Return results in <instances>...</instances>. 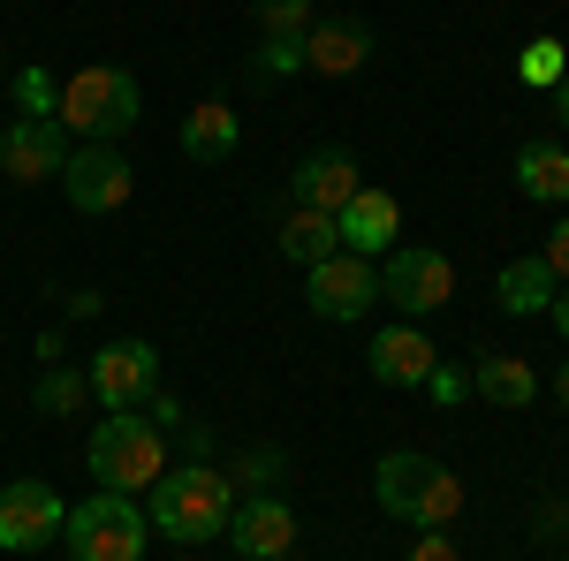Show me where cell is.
<instances>
[{
	"mask_svg": "<svg viewBox=\"0 0 569 561\" xmlns=\"http://www.w3.org/2000/svg\"><path fill=\"white\" fill-rule=\"evenodd\" d=\"M152 531L176 539V547H198V539H220L228 517H236V485L206 463H182V471H160L152 478Z\"/></svg>",
	"mask_w": 569,
	"mask_h": 561,
	"instance_id": "cell-1",
	"label": "cell"
},
{
	"mask_svg": "<svg viewBox=\"0 0 569 561\" xmlns=\"http://www.w3.org/2000/svg\"><path fill=\"white\" fill-rule=\"evenodd\" d=\"M84 463L99 493H152V478L168 471V440L144 410H107L84 440Z\"/></svg>",
	"mask_w": 569,
	"mask_h": 561,
	"instance_id": "cell-2",
	"label": "cell"
},
{
	"mask_svg": "<svg viewBox=\"0 0 569 561\" xmlns=\"http://www.w3.org/2000/svg\"><path fill=\"white\" fill-rule=\"evenodd\" d=\"M137 114H144V99H137V77L130 69H114V61H91L77 69L69 84H61V130H77L84 144H114V137L137 130Z\"/></svg>",
	"mask_w": 569,
	"mask_h": 561,
	"instance_id": "cell-3",
	"label": "cell"
},
{
	"mask_svg": "<svg viewBox=\"0 0 569 561\" xmlns=\"http://www.w3.org/2000/svg\"><path fill=\"white\" fill-rule=\"evenodd\" d=\"M61 539H69L77 561H144V547H152V517L137 509L130 493H91V501L69 509Z\"/></svg>",
	"mask_w": 569,
	"mask_h": 561,
	"instance_id": "cell-4",
	"label": "cell"
},
{
	"mask_svg": "<svg viewBox=\"0 0 569 561\" xmlns=\"http://www.w3.org/2000/svg\"><path fill=\"white\" fill-rule=\"evenodd\" d=\"M61 523H69V509H61V493H53L46 478H8V485H0V547H8V554L53 547Z\"/></svg>",
	"mask_w": 569,
	"mask_h": 561,
	"instance_id": "cell-5",
	"label": "cell"
},
{
	"mask_svg": "<svg viewBox=\"0 0 569 561\" xmlns=\"http://www.w3.org/2000/svg\"><path fill=\"white\" fill-rule=\"evenodd\" d=\"M380 297L402 303L410 319H418V311H440V303L456 297V266H448V251H426V243H395L388 266H380Z\"/></svg>",
	"mask_w": 569,
	"mask_h": 561,
	"instance_id": "cell-6",
	"label": "cell"
},
{
	"mask_svg": "<svg viewBox=\"0 0 569 561\" xmlns=\"http://www.w3.org/2000/svg\"><path fill=\"white\" fill-rule=\"evenodd\" d=\"M61 190H69L77 213H114V206H130L137 174H130V160H122V144H77V152L61 160Z\"/></svg>",
	"mask_w": 569,
	"mask_h": 561,
	"instance_id": "cell-7",
	"label": "cell"
},
{
	"mask_svg": "<svg viewBox=\"0 0 569 561\" xmlns=\"http://www.w3.org/2000/svg\"><path fill=\"white\" fill-rule=\"evenodd\" d=\"M305 303L319 319H365L380 303V273H372V259H357V251H335V259L305 266Z\"/></svg>",
	"mask_w": 569,
	"mask_h": 561,
	"instance_id": "cell-8",
	"label": "cell"
},
{
	"mask_svg": "<svg viewBox=\"0 0 569 561\" xmlns=\"http://www.w3.org/2000/svg\"><path fill=\"white\" fill-rule=\"evenodd\" d=\"M152 388H160V349L152 342H107L91 357V394L107 410H137Z\"/></svg>",
	"mask_w": 569,
	"mask_h": 561,
	"instance_id": "cell-9",
	"label": "cell"
},
{
	"mask_svg": "<svg viewBox=\"0 0 569 561\" xmlns=\"http://www.w3.org/2000/svg\"><path fill=\"white\" fill-rule=\"evenodd\" d=\"M289 190H297V206H305V213H342L357 190H365L357 152H342V144H319V152H305V160H297V174H289Z\"/></svg>",
	"mask_w": 569,
	"mask_h": 561,
	"instance_id": "cell-10",
	"label": "cell"
},
{
	"mask_svg": "<svg viewBox=\"0 0 569 561\" xmlns=\"http://www.w3.org/2000/svg\"><path fill=\"white\" fill-rule=\"evenodd\" d=\"M228 539H236L243 561H281L289 547H297V509H289L281 493H251V501H236Z\"/></svg>",
	"mask_w": 569,
	"mask_h": 561,
	"instance_id": "cell-11",
	"label": "cell"
},
{
	"mask_svg": "<svg viewBox=\"0 0 569 561\" xmlns=\"http://www.w3.org/2000/svg\"><path fill=\"white\" fill-rule=\"evenodd\" d=\"M335 228H342V251L380 259V251H395V236H402V206H395L388 190H357L350 206L335 213Z\"/></svg>",
	"mask_w": 569,
	"mask_h": 561,
	"instance_id": "cell-12",
	"label": "cell"
},
{
	"mask_svg": "<svg viewBox=\"0 0 569 561\" xmlns=\"http://www.w3.org/2000/svg\"><path fill=\"white\" fill-rule=\"evenodd\" d=\"M69 160V144H61V122H16V130L0 137V168L16 174V182H46V174H61Z\"/></svg>",
	"mask_w": 569,
	"mask_h": 561,
	"instance_id": "cell-13",
	"label": "cell"
},
{
	"mask_svg": "<svg viewBox=\"0 0 569 561\" xmlns=\"http://www.w3.org/2000/svg\"><path fill=\"white\" fill-rule=\"evenodd\" d=\"M440 364V349L418 334V327H388L372 334V380L380 388H426V372Z\"/></svg>",
	"mask_w": 569,
	"mask_h": 561,
	"instance_id": "cell-14",
	"label": "cell"
},
{
	"mask_svg": "<svg viewBox=\"0 0 569 561\" xmlns=\"http://www.w3.org/2000/svg\"><path fill=\"white\" fill-rule=\"evenodd\" d=\"M236 144H243L236 107H228V99H198V107H190V122H182V160L220 168V160H236Z\"/></svg>",
	"mask_w": 569,
	"mask_h": 561,
	"instance_id": "cell-15",
	"label": "cell"
},
{
	"mask_svg": "<svg viewBox=\"0 0 569 561\" xmlns=\"http://www.w3.org/2000/svg\"><path fill=\"white\" fill-rule=\"evenodd\" d=\"M426 485H433V455H418V448H395V455H380V471H372V501H380L388 517H410V523H418V501H426Z\"/></svg>",
	"mask_w": 569,
	"mask_h": 561,
	"instance_id": "cell-16",
	"label": "cell"
},
{
	"mask_svg": "<svg viewBox=\"0 0 569 561\" xmlns=\"http://www.w3.org/2000/svg\"><path fill=\"white\" fill-rule=\"evenodd\" d=\"M365 61H372V31L365 23H311L305 31V69H319V77H350Z\"/></svg>",
	"mask_w": 569,
	"mask_h": 561,
	"instance_id": "cell-17",
	"label": "cell"
},
{
	"mask_svg": "<svg viewBox=\"0 0 569 561\" xmlns=\"http://www.w3.org/2000/svg\"><path fill=\"white\" fill-rule=\"evenodd\" d=\"M517 190H525L531 206H562L569 198V152L547 144V137H531L525 152H517Z\"/></svg>",
	"mask_w": 569,
	"mask_h": 561,
	"instance_id": "cell-18",
	"label": "cell"
},
{
	"mask_svg": "<svg viewBox=\"0 0 569 561\" xmlns=\"http://www.w3.org/2000/svg\"><path fill=\"white\" fill-rule=\"evenodd\" d=\"M471 388L486 402H501V410H525V402H539V372H531L525 357H479L471 364Z\"/></svg>",
	"mask_w": 569,
	"mask_h": 561,
	"instance_id": "cell-19",
	"label": "cell"
},
{
	"mask_svg": "<svg viewBox=\"0 0 569 561\" xmlns=\"http://www.w3.org/2000/svg\"><path fill=\"white\" fill-rule=\"evenodd\" d=\"M501 311H517V319H531V311H547L555 303V266L547 259H517V266H501Z\"/></svg>",
	"mask_w": 569,
	"mask_h": 561,
	"instance_id": "cell-20",
	"label": "cell"
},
{
	"mask_svg": "<svg viewBox=\"0 0 569 561\" xmlns=\"http://www.w3.org/2000/svg\"><path fill=\"white\" fill-rule=\"evenodd\" d=\"M281 251L297 266H319V259L342 251V228H335V213H305V206H297V220H281Z\"/></svg>",
	"mask_w": 569,
	"mask_h": 561,
	"instance_id": "cell-21",
	"label": "cell"
},
{
	"mask_svg": "<svg viewBox=\"0 0 569 561\" xmlns=\"http://www.w3.org/2000/svg\"><path fill=\"white\" fill-rule=\"evenodd\" d=\"M84 394H91V372H69V364H61V372H46L39 388H31V410H39V418H69Z\"/></svg>",
	"mask_w": 569,
	"mask_h": 561,
	"instance_id": "cell-22",
	"label": "cell"
},
{
	"mask_svg": "<svg viewBox=\"0 0 569 561\" xmlns=\"http://www.w3.org/2000/svg\"><path fill=\"white\" fill-rule=\"evenodd\" d=\"M456 509H463V478L448 471V463H433V485H426V501H418V523H426V531H448Z\"/></svg>",
	"mask_w": 569,
	"mask_h": 561,
	"instance_id": "cell-23",
	"label": "cell"
},
{
	"mask_svg": "<svg viewBox=\"0 0 569 561\" xmlns=\"http://www.w3.org/2000/svg\"><path fill=\"white\" fill-rule=\"evenodd\" d=\"M259 31L266 39H305L311 31V0H259Z\"/></svg>",
	"mask_w": 569,
	"mask_h": 561,
	"instance_id": "cell-24",
	"label": "cell"
},
{
	"mask_svg": "<svg viewBox=\"0 0 569 561\" xmlns=\"http://www.w3.org/2000/svg\"><path fill=\"white\" fill-rule=\"evenodd\" d=\"M517 77H525V84H539V91H555V84L569 77V69H562V46H555V39L525 46V61H517Z\"/></svg>",
	"mask_w": 569,
	"mask_h": 561,
	"instance_id": "cell-25",
	"label": "cell"
},
{
	"mask_svg": "<svg viewBox=\"0 0 569 561\" xmlns=\"http://www.w3.org/2000/svg\"><path fill=\"white\" fill-rule=\"evenodd\" d=\"M16 99H23V114H31V122H53V114H61V91H53L46 69H23V77H16Z\"/></svg>",
	"mask_w": 569,
	"mask_h": 561,
	"instance_id": "cell-26",
	"label": "cell"
},
{
	"mask_svg": "<svg viewBox=\"0 0 569 561\" xmlns=\"http://www.w3.org/2000/svg\"><path fill=\"white\" fill-rule=\"evenodd\" d=\"M426 388H433L440 410H456V402L471 394V372H456V364H433V372H426Z\"/></svg>",
	"mask_w": 569,
	"mask_h": 561,
	"instance_id": "cell-27",
	"label": "cell"
},
{
	"mask_svg": "<svg viewBox=\"0 0 569 561\" xmlns=\"http://www.w3.org/2000/svg\"><path fill=\"white\" fill-rule=\"evenodd\" d=\"M259 69H266V77H281V69H305V39H266V46H259Z\"/></svg>",
	"mask_w": 569,
	"mask_h": 561,
	"instance_id": "cell-28",
	"label": "cell"
},
{
	"mask_svg": "<svg viewBox=\"0 0 569 561\" xmlns=\"http://www.w3.org/2000/svg\"><path fill=\"white\" fill-rule=\"evenodd\" d=\"M539 259L555 266V281H569V220H555V236H547V251Z\"/></svg>",
	"mask_w": 569,
	"mask_h": 561,
	"instance_id": "cell-29",
	"label": "cell"
},
{
	"mask_svg": "<svg viewBox=\"0 0 569 561\" xmlns=\"http://www.w3.org/2000/svg\"><path fill=\"white\" fill-rule=\"evenodd\" d=\"M289 471V463H281V455H273V448H259V455H251V463H243V478H251V485H273V478Z\"/></svg>",
	"mask_w": 569,
	"mask_h": 561,
	"instance_id": "cell-30",
	"label": "cell"
},
{
	"mask_svg": "<svg viewBox=\"0 0 569 561\" xmlns=\"http://www.w3.org/2000/svg\"><path fill=\"white\" fill-rule=\"evenodd\" d=\"M144 402H152L144 418H152V425H160V432H168V425H182V402H176V394H160V388H152V394H144Z\"/></svg>",
	"mask_w": 569,
	"mask_h": 561,
	"instance_id": "cell-31",
	"label": "cell"
},
{
	"mask_svg": "<svg viewBox=\"0 0 569 561\" xmlns=\"http://www.w3.org/2000/svg\"><path fill=\"white\" fill-rule=\"evenodd\" d=\"M410 561H456V539H448V531H426V539H418V554Z\"/></svg>",
	"mask_w": 569,
	"mask_h": 561,
	"instance_id": "cell-32",
	"label": "cell"
},
{
	"mask_svg": "<svg viewBox=\"0 0 569 561\" xmlns=\"http://www.w3.org/2000/svg\"><path fill=\"white\" fill-rule=\"evenodd\" d=\"M547 311H555V327H562V342H569V281L555 289V303H547Z\"/></svg>",
	"mask_w": 569,
	"mask_h": 561,
	"instance_id": "cell-33",
	"label": "cell"
},
{
	"mask_svg": "<svg viewBox=\"0 0 569 561\" xmlns=\"http://www.w3.org/2000/svg\"><path fill=\"white\" fill-rule=\"evenodd\" d=\"M555 114H562V122H569V77H562V84H555Z\"/></svg>",
	"mask_w": 569,
	"mask_h": 561,
	"instance_id": "cell-34",
	"label": "cell"
},
{
	"mask_svg": "<svg viewBox=\"0 0 569 561\" xmlns=\"http://www.w3.org/2000/svg\"><path fill=\"white\" fill-rule=\"evenodd\" d=\"M555 394H562V410H569V357H562V372H555Z\"/></svg>",
	"mask_w": 569,
	"mask_h": 561,
	"instance_id": "cell-35",
	"label": "cell"
}]
</instances>
